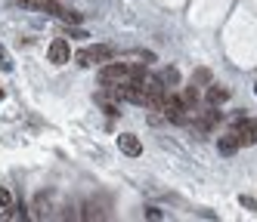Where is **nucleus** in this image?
<instances>
[{
  "label": "nucleus",
  "mask_w": 257,
  "mask_h": 222,
  "mask_svg": "<svg viewBox=\"0 0 257 222\" xmlns=\"http://www.w3.org/2000/svg\"><path fill=\"white\" fill-rule=\"evenodd\" d=\"M158 111H164V120H171V124H186V102H183V96H168L164 92V99H161V105H158Z\"/></svg>",
  "instance_id": "obj_2"
},
{
  "label": "nucleus",
  "mask_w": 257,
  "mask_h": 222,
  "mask_svg": "<svg viewBox=\"0 0 257 222\" xmlns=\"http://www.w3.org/2000/svg\"><path fill=\"white\" fill-rule=\"evenodd\" d=\"M208 80H211V71H208V68H198V71L192 74V84H195V86H198V84H208Z\"/></svg>",
  "instance_id": "obj_12"
},
{
  "label": "nucleus",
  "mask_w": 257,
  "mask_h": 222,
  "mask_svg": "<svg viewBox=\"0 0 257 222\" xmlns=\"http://www.w3.org/2000/svg\"><path fill=\"white\" fill-rule=\"evenodd\" d=\"M13 204V194H10V188H0V207H10Z\"/></svg>",
  "instance_id": "obj_14"
},
{
  "label": "nucleus",
  "mask_w": 257,
  "mask_h": 222,
  "mask_svg": "<svg viewBox=\"0 0 257 222\" xmlns=\"http://www.w3.org/2000/svg\"><path fill=\"white\" fill-rule=\"evenodd\" d=\"M131 78V65L127 62H108L99 68V84L102 86H115V84H124Z\"/></svg>",
  "instance_id": "obj_3"
},
{
  "label": "nucleus",
  "mask_w": 257,
  "mask_h": 222,
  "mask_svg": "<svg viewBox=\"0 0 257 222\" xmlns=\"http://www.w3.org/2000/svg\"><path fill=\"white\" fill-rule=\"evenodd\" d=\"M238 148H242V145H238V136H235V133H226V136H220V139H217V152H220V154H226V158L235 154Z\"/></svg>",
  "instance_id": "obj_8"
},
{
  "label": "nucleus",
  "mask_w": 257,
  "mask_h": 222,
  "mask_svg": "<svg viewBox=\"0 0 257 222\" xmlns=\"http://www.w3.org/2000/svg\"><path fill=\"white\" fill-rule=\"evenodd\" d=\"M112 56H115V50L108 46V44H96V46H87V50H78L75 52V62L81 65V68H90V65H102V62H112Z\"/></svg>",
  "instance_id": "obj_1"
},
{
  "label": "nucleus",
  "mask_w": 257,
  "mask_h": 222,
  "mask_svg": "<svg viewBox=\"0 0 257 222\" xmlns=\"http://www.w3.org/2000/svg\"><path fill=\"white\" fill-rule=\"evenodd\" d=\"M0 68H4V71H13V62H10V56H7L4 50H0Z\"/></svg>",
  "instance_id": "obj_15"
},
{
  "label": "nucleus",
  "mask_w": 257,
  "mask_h": 222,
  "mask_svg": "<svg viewBox=\"0 0 257 222\" xmlns=\"http://www.w3.org/2000/svg\"><path fill=\"white\" fill-rule=\"evenodd\" d=\"M47 59H50L53 65H65V62H71V46H68V40H65V37H56V40L50 44V50H47Z\"/></svg>",
  "instance_id": "obj_4"
},
{
  "label": "nucleus",
  "mask_w": 257,
  "mask_h": 222,
  "mask_svg": "<svg viewBox=\"0 0 257 222\" xmlns=\"http://www.w3.org/2000/svg\"><path fill=\"white\" fill-rule=\"evenodd\" d=\"M0 99H4V90H0Z\"/></svg>",
  "instance_id": "obj_18"
},
{
  "label": "nucleus",
  "mask_w": 257,
  "mask_h": 222,
  "mask_svg": "<svg viewBox=\"0 0 257 222\" xmlns=\"http://www.w3.org/2000/svg\"><path fill=\"white\" fill-rule=\"evenodd\" d=\"M102 108H105V114H112V118L118 114V105H112V102H102Z\"/></svg>",
  "instance_id": "obj_16"
},
{
  "label": "nucleus",
  "mask_w": 257,
  "mask_h": 222,
  "mask_svg": "<svg viewBox=\"0 0 257 222\" xmlns=\"http://www.w3.org/2000/svg\"><path fill=\"white\" fill-rule=\"evenodd\" d=\"M22 10H38V12H47V16H62V4H56V0H22L19 4Z\"/></svg>",
  "instance_id": "obj_5"
},
{
  "label": "nucleus",
  "mask_w": 257,
  "mask_h": 222,
  "mask_svg": "<svg viewBox=\"0 0 257 222\" xmlns=\"http://www.w3.org/2000/svg\"><path fill=\"white\" fill-rule=\"evenodd\" d=\"M161 80H164V84H180V71H177V68H164Z\"/></svg>",
  "instance_id": "obj_11"
},
{
  "label": "nucleus",
  "mask_w": 257,
  "mask_h": 222,
  "mask_svg": "<svg viewBox=\"0 0 257 222\" xmlns=\"http://www.w3.org/2000/svg\"><path fill=\"white\" fill-rule=\"evenodd\" d=\"M146 216H149V219H161V210H155V207H146Z\"/></svg>",
  "instance_id": "obj_17"
},
{
  "label": "nucleus",
  "mask_w": 257,
  "mask_h": 222,
  "mask_svg": "<svg viewBox=\"0 0 257 222\" xmlns=\"http://www.w3.org/2000/svg\"><path fill=\"white\" fill-rule=\"evenodd\" d=\"M235 136H238V145H254L257 142V124L254 120H238V126H235Z\"/></svg>",
  "instance_id": "obj_7"
},
{
  "label": "nucleus",
  "mask_w": 257,
  "mask_h": 222,
  "mask_svg": "<svg viewBox=\"0 0 257 222\" xmlns=\"http://www.w3.org/2000/svg\"><path fill=\"white\" fill-rule=\"evenodd\" d=\"M183 102H186L189 111H195V105H198V90H195V84H192L186 92H183Z\"/></svg>",
  "instance_id": "obj_10"
},
{
  "label": "nucleus",
  "mask_w": 257,
  "mask_h": 222,
  "mask_svg": "<svg viewBox=\"0 0 257 222\" xmlns=\"http://www.w3.org/2000/svg\"><path fill=\"white\" fill-rule=\"evenodd\" d=\"M226 99H229V90L226 86H220V84L208 86V105H220V102H226Z\"/></svg>",
  "instance_id": "obj_9"
},
{
  "label": "nucleus",
  "mask_w": 257,
  "mask_h": 222,
  "mask_svg": "<svg viewBox=\"0 0 257 222\" xmlns=\"http://www.w3.org/2000/svg\"><path fill=\"white\" fill-rule=\"evenodd\" d=\"M118 148H121L127 158H140V154H143V142H140V136H134V133H121V136H118Z\"/></svg>",
  "instance_id": "obj_6"
},
{
  "label": "nucleus",
  "mask_w": 257,
  "mask_h": 222,
  "mask_svg": "<svg viewBox=\"0 0 257 222\" xmlns=\"http://www.w3.org/2000/svg\"><path fill=\"white\" fill-rule=\"evenodd\" d=\"M59 18H65L68 25H78V22H81V12H75V10H62V16H59Z\"/></svg>",
  "instance_id": "obj_13"
}]
</instances>
